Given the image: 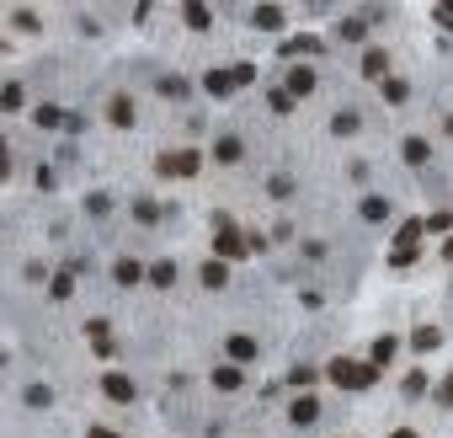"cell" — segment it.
<instances>
[{"instance_id":"cell-16","label":"cell","mask_w":453,"mask_h":438,"mask_svg":"<svg viewBox=\"0 0 453 438\" xmlns=\"http://www.w3.org/2000/svg\"><path fill=\"white\" fill-rule=\"evenodd\" d=\"M203 283H208V289H224V283H229V262H219V256L203 262Z\"/></svg>"},{"instance_id":"cell-26","label":"cell","mask_w":453,"mask_h":438,"mask_svg":"<svg viewBox=\"0 0 453 438\" xmlns=\"http://www.w3.org/2000/svg\"><path fill=\"white\" fill-rule=\"evenodd\" d=\"M363 219H389V198H363Z\"/></svg>"},{"instance_id":"cell-18","label":"cell","mask_w":453,"mask_h":438,"mask_svg":"<svg viewBox=\"0 0 453 438\" xmlns=\"http://www.w3.org/2000/svg\"><path fill=\"white\" fill-rule=\"evenodd\" d=\"M22 401L32 406V412H43V406H54V390H48V385H27V390H22Z\"/></svg>"},{"instance_id":"cell-23","label":"cell","mask_w":453,"mask_h":438,"mask_svg":"<svg viewBox=\"0 0 453 438\" xmlns=\"http://www.w3.org/2000/svg\"><path fill=\"white\" fill-rule=\"evenodd\" d=\"M336 32H342L346 43H363V32H368V22H363V16H346V22L336 27Z\"/></svg>"},{"instance_id":"cell-24","label":"cell","mask_w":453,"mask_h":438,"mask_svg":"<svg viewBox=\"0 0 453 438\" xmlns=\"http://www.w3.org/2000/svg\"><path fill=\"white\" fill-rule=\"evenodd\" d=\"M267 107H272V112H294V91L272 85V91H267Z\"/></svg>"},{"instance_id":"cell-29","label":"cell","mask_w":453,"mask_h":438,"mask_svg":"<svg viewBox=\"0 0 453 438\" xmlns=\"http://www.w3.org/2000/svg\"><path fill=\"white\" fill-rule=\"evenodd\" d=\"M0 102H6V112H16V107H22V85H6V91H0Z\"/></svg>"},{"instance_id":"cell-34","label":"cell","mask_w":453,"mask_h":438,"mask_svg":"<svg viewBox=\"0 0 453 438\" xmlns=\"http://www.w3.org/2000/svg\"><path fill=\"white\" fill-rule=\"evenodd\" d=\"M416 262V246H394V268H411Z\"/></svg>"},{"instance_id":"cell-15","label":"cell","mask_w":453,"mask_h":438,"mask_svg":"<svg viewBox=\"0 0 453 438\" xmlns=\"http://www.w3.org/2000/svg\"><path fill=\"white\" fill-rule=\"evenodd\" d=\"M400 155H406V160H411V166H427V155H432V145H427V139H416V134H411V139H406V145H400Z\"/></svg>"},{"instance_id":"cell-25","label":"cell","mask_w":453,"mask_h":438,"mask_svg":"<svg viewBox=\"0 0 453 438\" xmlns=\"http://www.w3.org/2000/svg\"><path fill=\"white\" fill-rule=\"evenodd\" d=\"M283 54H320V37H288Z\"/></svg>"},{"instance_id":"cell-12","label":"cell","mask_w":453,"mask_h":438,"mask_svg":"<svg viewBox=\"0 0 453 438\" xmlns=\"http://www.w3.org/2000/svg\"><path fill=\"white\" fill-rule=\"evenodd\" d=\"M112 278H118V283H123V289H133V283H139V278H150V273H144V268H139V262H133V256H123L118 268H112Z\"/></svg>"},{"instance_id":"cell-39","label":"cell","mask_w":453,"mask_h":438,"mask_svg":"<svg viewBox=\"0 0 453 438\" xmlns=\"http://www.w3.org/2000/svg\"><path fill=\"white\" fill-rule=\"evenodd\" d=\"M70 294H75V283H70V278L59 273V278H54V300H70Z\"/></svg>"},{"instance_id":"cell-5","label":"cell","mask_w":453,"mask_h":438,"mask_svg":"<svg viewBox=\"0 0 453 438\" xmlns=\"http://www.w3.org/2000/svg\"><path fill=\"white\" fill-rule=\"evenodd\" d=\"M102 390H107L112 401H133V379L118 374V369H112V374H102Z\"/></svg>"},{"instance_id":"cell-27","label":"cell","mask_w":453,"mask_h":438,"mask_svg":"<svg viewBox=\"0 0 453 438\" xmlns=\"http://www.w3.org/2000/svg\"><path fill=\"white\" fill-rule=\"evenodd\" d=\"M411 342H416V348H421V353H432V348H437V326H416V337H411Z\"/></svg>"},{"instance_id":"cell-35","label":"cell","mask_w":453,"mask_h":438,"mask_svg":"<svg viewBox=\"0 0 453 438\" xmlns=\"http://www.w3.org/2000/svg\"><path fill=\"white\" fill-rule=\"evenodd\" d=\"M421 390H427V374H421V369H416V374H406V396H421Z\"/></svg>"},{"instance_id":"cell-20","label":"cell","mask_w":453,"mask_h":438,"mask_svg":"<svg viewBox=\"0 0 453 438\" xmlns=\"http://www.w3.org/2000/svg\"><path fill=\"white\" fill-rule=\"evenodd\" d=\"M358 129H363V118H358V112H336V118H331V134H358Z\"/></svg>"},{"instance_id":"cell-43","label":"cell","mask_w":453,"mask_h":438,"mask_svg":"<svg viewBox=\"0 0 453 438\" xmlns=\"http://www.w3.org/2000/svg\"><path fill=\"white\" fill-rule=\"evenodd\" d=\"M442 256H448V262H453V235H448V241H442Z\"/></svg>"},{"instance_id":"cell-36","label":"cell","mask_w":453,"mask_h":438,"mask_svg":"<svg viewBox=\"0 0 453 438\" xmlns=\"http://www.w3.org/2000/svg\"><path fill=\"white\" fill-rule=\"evenodd\" d=\"M155 214H160V208L150 203V198H139V203H133V219H155Z\"/></svg>"},{"instance_id":"cell-42","label":"cell","mask_w":453,"mask_h":438,"mask_svg":"<svg viewBox=\"0 0 453 438\" xmlns=\"http://www.w3.org/2000/svg\"><path fill=\"white\" fill-rule=\"evenodd\" d=\"M389 438H421V433H411V427H394V433Z\"/></svg>"},{"instance_id":"cell-2","label":"cell","mask_w":453,"mask_h":438,"mask_svg":"<svg viewBox=\"0 0 453 438\" xmlns=\"http://www.w3.org/2000/svg\"><path fill=\"white\" fill-rule=\"evenodd\" d=\"M214 251L224 256V262H235V256L250 251V241H240V230L229 225V219H219V235H214Z\"/></svg>"},{"instance_id":"cell-3","label":"cell","mask_w":453,"mask_h":438,"mask_svg":"<svg viewBox=\"0 0 453 438\" xmlns=\"http://www.w3.org/2000/svg\"><path fill=\"white\" fill-rule=\"evenodd\" d=\"M198 171V155L181 150V155H160V177H192Z\"/></svg>"},{"instance_id":"cell-17","label":"cell","mask_w":453,"mask_h":438,"mask_svg":"<svg viewBox=\"0 0 453 438\" xmlns=\"http://www.w3.org/2000/svg\"><path fill=\"white\" fill-rule=\"evenodd\" d=\"M394 353H400V337H379V342H373V369H384Z\"/></svg>"},{"instance_id":"cell-19","label":"cell","mask_w":453,"mask_h":438,"mask_svg":"<svg viewBox=\"0 0 453 438\" xmlns=\"http://www.w3.org/2000/svg\"><path fill=\"white\" fill-rule=\"evenodd\" d=\"M181 22H187L192 32H203V27L214 22V16H208V6H181Z\"/></svg>"},{"instance_id":"cell-4","label":"cell","mask_w":453,"mask_h":438,"mask_svg":"<svg viewBox=\"0 0 453 438\" xmlns=\"http://www.w3.org/2000/svg\"><path fill=\"white\" fill-rule=\"evenodd\" d=\"M315 417H320V401H315V396H294V401H288V422H315Z\"/></svg>"},{"instance_id":"cell-1","label":"cell","mask_w":453,"mask_h":438,"mask_svg":"<svg viewBox=\"0 0 453 438\" xmlns=\"http://www.w3.org/2000/svg\"><path fill=\"white\" fill-rule=\"evenodd\" d=\"M373 374H379L373 364H358V358H331V379H336L342 390H368Z\"/></svg>"},{"instance_id":"cell-13","label":"cell","mask_w":453,"mask_h":438,"mask_svg":"<svg viewBox=\"0 0 453 438\" xmlns=\"http://www.w3.org/2000/svg\"><path fill=\"white\" fill-rule=\"evenodd\" d=\"M250 22L262 27V32H277V27H283V11H277V6H256V11H250Z\"/></svg>"},{"instance_id":"cell-10","label":"cell","mask_w":453,"mask_h":438,"mask_svg":"<svg viewBox=\"0 0 453 438\" xmlns=\"http://www.w3.org/2000/svg\"><path fill=\"white\" fill-rule=\"evenodd\" d=\"M240 155H246V145H240L235 134H224V139H219V145H214V160H219V166H235Z\"/></svg>"},{"instance_id":"cell-14","label":"cell","mask_w":453,"mask_h":438,"mask_svg":"<svg viewBox=\"0 0 453 438\" xmlns=\"http://www.w3.org/2000/svg\"><path fill=\"white\" fill-rule=\"evenodd\" d=\"M224 353L235 358V364H250V358H256V342H250V337H229V342H224Z\"/></svg>"},{"instance_id":"cell-22","label":"cell","mask_w":453,"mask_h":438,"mask_svg":"<svg viewBox=\"0 0 453 438\" xmlns=\"http://www.w3.org/2000/svg\"><path fill=\"white\" fill-rule=\"evenodd\" d=\"M150 283H155V289H171V283H176V262H155V268H150Z\"/></svg>"},{"instance_id":"cell-40","label":"cell","mask_w":453,"mask_h":438,"mask_svg":"<svg viewBox=\"0 0 453 438\" xmlns=\"http://www.w3.org/2000/svg\"><path fill=\"white\" fill-rule=\"evenodd\" d=\"M437 406H453V374H448V379L437 385Z\"/></svg>"},{"instance_id":"cell-6","label":"cell","mask_w":453,"mask_h":438,"mask_svg":"<svg viewBox=\"0 0 453 438\" xmlns=\"http://www.w3.org/2000/svg\"><path fill=\"white\" fill-rule=\"evenodd\" d=\"M288 91H294V97H310L315 91V70L310 64H294V70H288Z\"/></svg>"},{"instance_id":"cell-8","label":"cell","mask_w":453,"mask_h":438,"mask_svg":"<svg viewBox=\"0 0 453 438\" xmlns=\"http://www.w3.org/2000/svg\"><path fill=\"white\" fill-rule=\"evenodd\" d=\"M363 75H368V81H389V54L368 49V54H363Z\"/></svg>"},{"instance_id":"cell-30","label":"cell","mask_w":453,"mask_h":438,"mask_svg":"<svg viewBox=\"0 0 453 438\" xmlns=\"http://www.w3.org/2000/svg\"><path fill=\"white\" fill-rule=\"evenodd\" d=\"M107 208H112L107 193H91V198H85V214H107Z\"/></svg>"},{"instance_id":"cell-37","label":"cell","mask_w":453,"mask_h":438,"mask_svg":"<svg viewBox=\"0 0 453 438\" xmlns=\"http://www.w3.org/2000/svg\"><path fill=\"white\" fill-rule=\"evenodd\" d=\"M427 230H432V235H437V230H453V214H432V219H427Z\"/></svg>"},{"instance_id":"cell-9","label":"cell","mask_w":453,"mask_h":438,"mask_svg":"<svg viewBox=\"0 0 453 438\" xmlns=\"http://www.w3.org/2000/svg\"><path fill=\"white\" fill-rule=\"evenodd\" d=\"M203 91H208V97H229V91H235V75H229V70H208L203 75Z\"/></svg>"},{"instance_id":"cell-21","label":"cell","mask_w":453,"mask_h":438,"mask_svg":"<svg viewBox=\"0 0 453 438\" xmlns=\"http://www.w3.org/2000/svg\"><path fill=\"white\" fill-rule=\"evenodd\" d=\"M214 385L219 390H240V364H219L214 369Z\"/></svg>"},{"instance_id":"cell-31","label":"cell","mask_w":453,"mask_h":438,"mask_svg":"<svg viewBox=\"0 0 453 438\" xmlns=\"http://www.w3.org/2000/svg\"><path fill=\"white\" fill-rule=\"evenodd\" d=\"M288 379H294V385H315V364H298Z\"/></svg>"},{"instance_id":"cell-38","label":"cell","mask_w":453,"mask_h":438,"mask_svg":"<svg viewBox=\"0 0 453 438\" xmlns=\"http://www.w3.org/2000/svg\"><path fill=\"white\" fill-rule=\"evenodd\" d=\"M37 123H43V129H54V123H64V112H59V107H43V112H37Z\"/></svg>"},{"instance_id":"cell-28","label":"cell","mask_w":453,"mask_h":438,"mask_svg":"<svg viewBox=\"0 0 453 438\" xmlns=\"http://www.w3.org/2000/svg\"><path fill=\"white\" fill-rule=\"evenodd\" d=\"M384 97H389V102H406V97H411V85H406V81H394V75H389V81H384Z\"/></svg>"},{"instance_id":"cell-7","label":"cell","mask_w":453,"mask_h":438,"mask_svg":"<svg viewBox=\"0 0 453 438\" xmlns=\"http://www.w3.org/2000/svg\"><path fill=\"white\" fill-rule=\"evenodd\" d=\"M160 97L187 102V97H192V81H187V75H160Z\"/></svg>"},{"instance_id":"cell-11","label":"cell","mask_w":453,"mask_h":438,"mask_svg":"<svg viewBox=\"0 0 453 438\" xmlns=\"http://www.w3.org/2000/svg\"><path fill=\"white\" fill-rule=\"evenodd\" d=\"M107 118L118 123V129H133V97H112L107 102Z\"/></svg>"},{"instance_id":"cell-41","label":"cell","mask_w":453,"mask_h":438,"mask_svg":"<svg viewBox=\"0 0 453 438\" xmlns=\"http://www.w3.org/2000/svg\"><path fill=\"white\" fill-rule=\"evenodd\" d=\"M91 438H118V433H112V427H91Z\"/></svg>"},{"instance_id":"cell-32","label":"cell","mask_w":453,"mask_h":438,"mask_svg":"<svg viewBox=\"0 0 453 438\" xmlns=\"http://www.w3.org/2000/svg\"><path fill=\"white\" fill-rule=\"evenodd\" d=\"M229 75H235V85H250V81H256V64H235Z\"/></svg>"},{"instance_id":"cell-33","label":"cell","mask_w":453,"mask_h":438,"mask_svg":"<svg viewBox=\"0 0 453 438\" xmlns=\"http://www.w3.org/2000/svg\"><path fill=\"white\" fill-rule=\"evenodd\" d=\"M267 193H272V198H288V193H294V182H288V177H272V182H267Z\"/></svg>"}]
</instances>
